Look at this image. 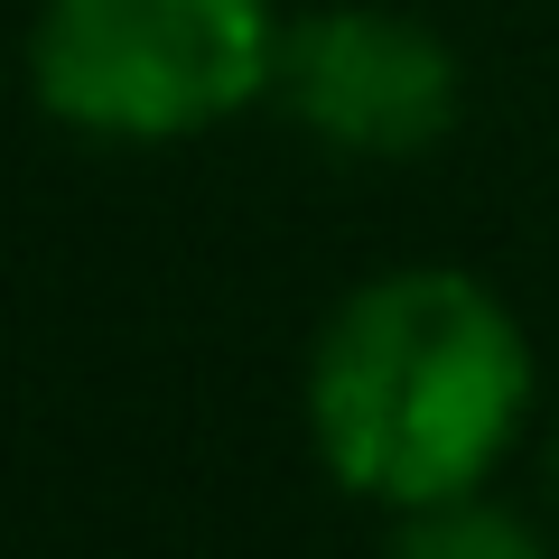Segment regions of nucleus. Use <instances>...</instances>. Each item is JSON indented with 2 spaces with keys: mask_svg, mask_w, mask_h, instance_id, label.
I'll return each mask as SVG.
<instances>
[{
  "mask_svg": "<svg viewBox=\"0 0 559 559\" xmlns=\"http://www.w3.org/2000/svg\"><path fill=\"white\" fill-rule=\"evenodd\" d=\"M532 411V345L466 271H392L326 318L308 429L336 485L392 503L476 495Z\"/></svg>",
  "mask_w": 559,
  "mask_h": 559,
  "instance_id": "1",
  "label": "nucleus"
},
{
  "mask_svg": "<svg viewBox=\"0 0 559 559\" xmlns=\"http://www.w3.org/2000/svg\"><path fill=\"white\" fill-rule=\"evenodd\" d=\"M271 0H47L28 84L94 140H187L271 84Z\"/></svg>",
  "mask_w": 559,
  "mask_h": 559,
  "instance_id": "2",
  "label": "nucleus"
},
{
  "mask_svg": "<svg viewBox=\"0 0 559 559\" xmlns=\"http://www.w3.org/2000/svg\"><path fill=\"white\" fill-rule=\"evenodd\" d=\"M280 103L355 159H419L457 121V57L382 10H318L280 28Z\"/></svg>",
  "mask_w": 559,
  "mask_h": 559,
  "instance_id": "3",
  "label": "nucleus"
},
{
  "mask_svg": "<svg viewBox=\"0 0 559 559\" xmlns=\"http://www.w3.org/2000/svg\"><path fill=\"white\" fill-rule=\"evenodd\" d=\"M392 559H550L532 540V522L503 513V503L448 495V503H411L401 513V550Z\"/></svg>",
  "mask_w": 559,
  "mask_h": 559,
  "instance_id": "4",
  "label": "nucleus"
}]
</instances>
